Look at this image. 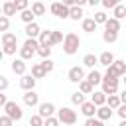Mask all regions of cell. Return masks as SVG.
Listing matches in <instances>:
<instances>
[{
    "instance_id": "obj_15",
    "label": "cell",
    "mask_w": 126,
    "mask_h": 126,
    "mask_svg": "<svg viewBox=\"0 0 126 126\" xmlns=\"http://www.w3.org/2000/svg\"><path fill=\"white\" fill-rule=\"evenodd\" d=\"M104 26V30H108V32H120V28H122V24H120V20H116V18H106V22L102 24Z\"/></svg>"
},
{
    "instance_id": "obj_38",
    "label": "cell",
    "mask_w": 126,
    "mask_h": 126,
    "mask_svg": "<svg viewBox=\"0 0 126 126\" xmlns=\"http://www.w3.org/2000/svg\"><path fill=\"white\" fill-rule=\"evenodd\" d=\"M102 81H120V77H118L110 67H106V71H104V75H102Z\"/></svg>"
},
{
    "instance_id": "obj_30",
    "label": "cell",
    "mask_w": 126,
    "mask_h": 126,
    "mask_svg": "<svg viewBox=\"0 0 126 126\" xmlns=\"http://www.w3.org/2000/svg\"><path fill=\"white\" fill-rule=\"evenodd\" d=\"M30 75H32L33 79H43L47 73L43 71V67H41L39 63H33V65H32V73H30Z\"/></svg>"
},
{
    "instance_id": "obj_3",
    "label": "cell",
    "mask_w": 126,
    "mask_h": 126,
    "mask_svg": "<svg viewBox=\"0 0 126 126\" xmlns=\"http://www.w3.org/2000/svg\"><path fill=\"white\" fill-rule=\"evenodd\" d=\"M2 108H4V114H6L8 118H12L14 122L22 120V116H24V110H22V106H20L16 100H6V104H4Z\"/></svg>"
},
{
    "instance_id": "obj_24",
    "label": "cell",
    "mask_w": 126,
    "mask_h": 126,
    "mask_svg": "<svg viewBox=\"0 0 126 126\" xmlns=\"http://www.w3.org/2000/svg\"><path fill=\"white\" fill-rule=\"evenodd\" d=\"M96 63H98V59H96L94 53H87V55L83 57V67H87V69H94Z\"/></svg>"
},
{
    "instance_id": "obj_1",
    "label": "cell",
    "mask_w": 126,
    "mask_h": 126,
    "mask_svg": "<svg viewBox=\"0 0 126 126\" xmlns=\"http://www.w3.org/2000/svg\"><path fill=\"white\" fill-rule=\"evenodd\" d=\"M61 43H63V53L65 55H75L79 51V47H81V37L75 32H67V33H63Z\"/></svg>"
},
{
    "instance_id": "obj_5",
    "label": "cell",
    "mask_w": 126,
    "mask_h": 126,
    "mask_svg": "<svg viewBox=\"0 0 126 126\" xmlns=\"http://www.w3.org/2000/svg\"><path fill=\"white\" fill-rule=\"evenodd\" d=\"M22 102H24L26 106H30V108L37 106V104H39V94L35 93V89H32V91H24V94H22Z\"/></svg>"
},
{
    "instance_id": "obj_33",
    "label": "cell",
    "mask_w": 126,
    "mask_h": 126,
    "mask_svg": "<svg viewBox=\"0 0 126 126\" xmlns=\"http://www.w3.org/2000/svg\"><path fill=\"white\" fill-rule=\"evenodd\" d=\"M106 18H108V14H106L104 10H98V12H94V16H93V20H94L96 26H102V24L106 22Z\"/></svg>"
},
{
    "instance_id": "obj_36",
    "label": "cell",
    "mask_w": 126,
    "mask_h": 126,
    "mask_svg": "<svg viewBox=\"0 0 126 126\" xmlns=\"http://www.w3.org/2000/svg\"><path fill=\"white\" fill-rule=\"evenodd\" d=\"M12 41H18L16 33L14 32H2V45L4 43H12Z\"/></svg>"
},
{
    "instance_id": "obj_21",
    "label": "cell",
    "mask_w": 126,
    "mask_h": 126,
    "mask_svg": "<svg viewBox=\"0 0 126 126\" xmlns=\"http://www.w3.org/2000/svg\"><path fill=\"white\" fill-rule=\"evenodd\" d=\"M83 16H85V14H83V8H81V6H75V4L69 6V18H71V20L79 22V20H83Z\"/></svg>"
},
{
    "instance_id": "obj_43",
    "label": "cell",
    "mask_w": 126,
    "mask_h": 126,
    "mask_svg": "<svg viewBox=\"0 0 126 126\" xmlns=\"http://www.w3.org/2000/svg\"><path fill=\"white\" fill-rule=\"evenodd\" d=\"M8 30H10V18L0 14V32H8Z\"/></svg>"
},
{
    "instance_id": "obj_4",
    "label": "cell",
    "mask_w": 126,
    "mask_h": 126,
    "mask_svg": "<svg viewBox=\"0 0 126 126\" xmlns=\"http://www.w3.org/2000/svg\"><path fill=\"white\" fill-rule=\"evenodd\" d=\"M49 10H51L53 16H57V18H61V20H67V18H69V6H65L63 2L53 0L51 6H49Z\"/></svg>"
},
{
    "instance_id": "obj_2",
    "label": "cell",
    "mask_w": 126,
    "mask_h": 126,
    "mask_svg": "<svg viewBox=\"0 0 126 126\" xmlns=\"http://www.w3.org/2000/svg\"><path fill=\"white\" fill-rule=\"evenodd\" d=\"M55 116L59 120V124H77V112L71 108V106H61L55 110Z\"/></svg>"
},
{
    "instance_id": "obj_41",
    "label": "cell",
    "mask_w": 126,
    "mask_h": 126,
    "mask_svg": "<svg viewBox=\"0 0 126 126\" xmlns=\"http://www.w3.org/2000/svg\"><path fill=\"white\" fill-rule=\"evenodd\" d=\"M22 45H26V47H30V49H33V51H35L39 43H37V39H35V37H26V41H24Z\"/></svg>"
},
{
    "instance_id": "obj_26",
    "label": "cell",
    "mask_w": 126,
    "mask_h": 126,
    "mask_svg": "<svg viewBox=\"0 0 126 126\" xmlns=\"http://www.w3.org/2000/svg\"><path fill=\"white\" fill-rule=\"evenodd\" d=\"M18 53H20V59H24V61H30V59L35 55V51H33V49H30V47H26V45L18 47Z\"/></svg>"
},
{
    "instance_id": "obj_34",
    "label": "cell",
    "mask_w": 126,
    "mask_h": 126,
    "mask_svg": "<svg viewBox=\"0 0 126 126\" xmlns=\"http://www.w3.org/2000/svg\"><path fill=\"white\" fill-rule=\"evenodd\" d=\"M35 53H37L41 59H47V57H51V47H49V45H37Z\"/></svg>"
},
{
    "instance_id": "obj_19",
    "label": "cell",
    "mask_w": 126,
    "mask_h": 126,
    "mask_svg": "<svg viewBox=\"0 0 126 126\" xmlns=\"http://www.w3.org/2000/svg\"><path fill=\"white\" fill-rule=\"evenodd\" d=\"M18 12H16V8H14V2L12 0H6L4 4H2V16H6V18H12V16H16Z\"/></svg>"
},
{
    "instance_id": "obj_18",
    "label": "cell",
    "mask_w": 126,
    "mask_h": 126,
    "mask_svg": "<svg viewBox=\"0 0 126 126\" xmlns=\"http://www.w3.org/2000/svg\"><path fill=\"white\" fill-rule=\"evenodd\" d=\"M81 28H83V32H87V33H93V32H96V24H94V20L93 18H83L81 20Z\"/></svg>"
},
{
    "instance_id": "obj_28",
    "label": "cell",
    "mask_w": 126,
    "mask_h": 126,
    "mask_svg": "<svg viewBox=\"0 0 126 126\" xmlns=\"http://www.w3.org/2000/svg\"><path fill=\"white\" fill-rule=\"evenodd\" d=\"M104 104H106L108 108H112V110H114L118 104H122V102H120V98H118V93H114V94H106V100H104Z\"/></svg>"
},
{
    "instance_id": "obj_45",
    "label": "cell",
    "mask_w": 126,
    "mask_h": 126,
    "mask_svg": "<svg viewBox=\"0 0 126 126\" xmlns=\"http://www.w3.org/2000/svg\"><path fill=\"white\" fill-rule=\"evenodd\" d=\"M43 126H59V120H57V116L53 114V116H47V118H43Z\"/></svg>"
},
{
    "instance_id": "obj_47",
    "label": "cell",
    "mask_w": 126,
    "mask_h": 126,
    "mask_svg": "<svg viewBox=\"0 0 126 126\" xmlns=\"http://www.w3.org/2000/svg\"><path fill=\"white\" fill-rule=\"evenodd\" d=\"M116 4H118L116 0H100V6H102L104 10H112V8L116 6Z\"/></svg>"
},
{
    "instance_id": "obj_56",
    "label": "cell",
    "mask_w": 126,
    "mask_h": 126,
    "mask_svg": "<svg viewBox=\"0 0 126 126\" xmlns=\"http://www.w3.org/2000/svg\"><path fill=\"white\" fill-rule=\"evenodd\" d=\"M65 126H75V124H65Z\"/></svg>"
},
{
    "instance_id": "obj_57",
    "label": "cell",
    "mask_w": 126,
    "mask_h": 126,
    "mask_svg": "<svg viewBox=\"0 0 126 126\" xmlns=\"http://www.w3.org/2000/svg\"><path fill=\"white\" fill-rule=\"evenodd\" d=\"M37 2H45V0H37Z\"/></svg>"
},
{
    "instance_id": "obj_6",
    "label": "cell",
    "mask_w": 126,
    "mask_h": 126,
    "mask_svg": "<svg viewBox=\"0 0 126 126\" xmlns=\"http://www.w3.org/2000/svg\"><path fill=\"white\" fill-rule=\"evenodd\" d=\"M67 79H69L71 83H79L81 79H85V67H81V65L71 67L69 73H67Z\"/></svg>"
},
{
    "instance_id": "obj_39",
    "label": "cell",
    "mask_w": 126,
    "mask_h": 126,
    "mask_svg": "<svg viewBox=\"0 0 126 126\" xmlns=\"http://www.w3.org/2000/svg\"><path fill=\"white\" fill-rule=\"evenodd\" d=\"M12 2H14V8H16V12H22V10L30 8V0H12Z\"/></svg>"
},
{
    "instance_id": "obj_50",
    "label": "cell",
    "mask_w": 126,
    "mask_h": 126,
    "mask_svg": "<svg viewBox=\"0 0 126 126\" xmlns=\"http://www.w3.org/2000/svg\"><path fill=\"white\" fill-rule=\"evenodd\" d=\"M6 100H8V96H6V94H4L2 91H0V108H2L4 104H6Z\"/></svg>"
},
{
    "instance_id": "obj_9",
    "label": "cell",
    "mask_w": 126,
    "mask_h": 126,
    "mask_svg": "<svg viewBox=\"0 0 126 126\" xmlns=\"http://www.w3.org/2000/svg\"><path fill=\"white\" fill-rule=\"evenodd\" d=\"M10 67H12V73H16V75H20V77H22V75L28 71V61H24V59H20V57H18V59H14V61H12V65H10Z\"/></svg>"
},
{
    "instance_id": "obj_48",
    "label": "cell",
    "mask_w": 126,
    "mask_h": 126,
    "mask_svg": "<svg viewBox=\"0 0 126 126\" xmlns=\"http://www.w3.org/2000/svg\"><path fill=\"white\" fill-rule=\"evenodd\" d=\"M0 126H14V120L8 118L6 114H0Z\"/></svg>"
},
{
    "instance_id": "obj_8",
    "label": "cell",
    "mask_w": 126,
    "mask_h": 126,
    "mask_svg": "<svg viewBox=\"0 0 126 126\" xmlns=\"http://www.w3.org/2000/svg\"><path fill=\"white\" fill-rule=\"evenodd\" d=\"M112 114H114V110H112V108H108L106 104H100V106H96V112H94V116H96L98 120H102V122L110 120V118H112Z\"/></svg>"
},
{
    "instance_id": "obj_32",
    "label": "cell",
    "mask_w": 126,
    "mask_h": 126,
    "mask_svg": "<svg viewBox=\"0 0 126 126\" xmlns=\"http://www.w3.org/2000/svg\"><path fill=\"white\" fill-rule=\"evenodd\" d=\"M2 51H4V55H16V51H18V41L4 43V45H2Z\"/></svg>"
},
{
    "instance_id": "obj_31",
    "label": "cell",
    "mask_w": 126,
    "mask_h": 126,
    "mask_svg": "<svg viewBox=\"0 0 126 126\" xmlns=\"http://www.w3.org/2000/svg\"><path fill=\"white\" fill-rule=\"evenodd\" d=\"M61 41H63V32L61 30H51V39H49L51 47L57 45V43H61Z\"/></svg>"
},
{
    "instance_id": "obj_27",
    "label": "cell",
    "mask_w": 126,
    "mask_h": 126,
    "mask_svg": "<svg viewBox=\"0 0 126 126\" xmlns=\"http://www.w3.org/2000/svg\"><path fill=\"white\" fill-rule=\"evenodd\" d=\"M77 85H79V93H83V94H91V93L94 91V87H93L87 79H81Z\"/></svg>"
},
{
    "instance_id": "obj_53",
    "label": "cell",
    "mask_w": 126,
    "mask_h": 126,
    "mask_svg": "<svg viewBox=\"0 0 126 126\" xmlns=\"http://www.w3.org/2000/svg\"><path fill=\"white\" fill-rule=\"evenodd\" d=\"M61 2H63L65 6H73V0H61Z\"/></svg>"
},
{
    "instance_id": "obj_17",
    "label": "cell",
    "mask_w": 126,
    "mask_h": 126,
    "mask_svg": "<svg viewBox=\"0 0 126 126\" xmlns=\"http://www.w3.org/2000/svg\"><path fill=\"white\" fill-rule=\"evenodd\" d=\"M85 79L94 87V85H100V81H102V73H100V71H96V69H91V71H89V75H85Z\"/></svg>"
},
{
    "instance_id": "obj_60",
    "label": "cell",
    "mask_w": 126,
    "mask_h": 126,
    "mask_svg": "<svg viewBox=\"0 0 126 126\" xmlns=\"http://www.w3.org/2000/svg\"><path fill=\"white\" fill-rule=\"evenodd\" d=\"M116 2H122V0H116Z\"/></svg>"
},
{
    "instance_id": "obj_42",
    "label": "cell",
    "mask_w": 126,
    "mask_h": 126,
    "mask_svg": "<svg viewBox=\"0 0 126 126\" xmlns=\"http://www.w3.org/2000/svg\"><path fill=\"white\" fill-rule=\"evenodd\" d=\"M83 100H85V94H83V93H79V91H77V93H73V94H71V102H73V104H77V106H79Z\"/></svg>"
},
{
    "instance_id": "obj_13",
    "label": "cell",
    "mask_w": 126,
    "mask_h": 126,
    "mask_svg": "<svg viewBox=\"0 0 126 126\" xmlns=\"http://www.w3.org/2000/svg\"><path fill=\"white\" fill-rule=\"evenodd\" d=\"M108 67H110L118 77H124V75H126V61H122V59H114Z\"/></svg>"
},
{
    "instance_id": "obj_58",
    "label": "cell",
    "mask_w": 126,
    "mask_h": 126,
    "mask_svg": "<svg viewBox=\"0 0 126 126\" xmlns=\"http://www.w3.org/2000/svg\"><path fill=\"white\" fill-rule=\"evenodd\" d=\"M0 14H2V6H0Z\"/></svg>"
},
{
    "instance_id": "obj_29",
    "label": "cell",
    "mask_w": 126,
    "mask_h": 126,
    "mask_svg": "<svg viewBox=\"0 0 126 126\" xmlns=\"http://www.w3.org/2000/svg\"><path fill=\"white\" fill-rule=\"evenodd\" d=\"M20 14V20L24 22V24H30V22H35V16H33V12L30 10V8H26V10H22V12H18Z\"/></svg>"
},
{
    "instance_id": "obj_49",
    "label": "cell",
    "mask_w": 126,
    "mask_h": 126,
    "mask_svg": "<svg viewBox=\"0 0 126 126\" xmlns=\"http://www.w3.org/2000/svg\"><path fill=\"white\" fill-rule=\"evenodd\" d=\"M8 85H10V83H8V79H6L4 75H0V91H2V93L8 89Z\"/></svg>"
},
{
    "instance_id": "obj_23",
    "label": "cell",
    "mask_w": 126,
    "mask_h": 126,
    "mask_svg": "<svg viewBox=\"0 0 126 126\" xmlns=\"http://www.w3.org/2000/svg\"><path fill=\"white\" fill-rule=\"evenodd\" d=\"M35 39H37L39 45H49V47H51V43H49V39H51V32H49V30H41L39 35H37Z\"/></svg>"
},
{
    "instance_id": "obj_16",
    "label": "cell",
    "mask_w": 126,
    "mask_h": 126,
    "mask_svg": "<svg viewBox=\"0 0 126 126\" xmlns=\"http://www.w3.org/2000/svg\"><path fill=\"white\" fill-rule=\"evenodd\" d=\"M96 59H98V63H100L102 67H108L116 57H114V53H112V51H102L100 55H96Z\"/></svg>"
},
{
    "instance_id": "obj_40",
    "label": "cell",
    "mask_w": 126,
    "mask_h": 126,
    "mask_svg": "<svg viewBox=\"0 0 126 126\" xmlns=\"http://www.w3.org/2000/svg\"><path fill=\"white\" fill-rule=\"evenodd\" d=\"M83 126H104V122L98 120L96 116H91V118H85V124Z\"/></svg>"
},
{
    "instance_id": "obj_12",
    "label": "cell",
    "mask_w": 126,
    "mask_h": 126,
    "mask_svg": "<svg viewBox=\"0 0 126 126\" xmlns=\"http://www.w3.org/2000/svg\"><path fill=\"white\" fill-rule=\"evenodd\" d=\"M39 32H41V28H39V24H37V22H30V24H26V28H24L26 37H37V35H39Z\"/></svg>"
},
{
    "instance_id": "obj_10",
    "label": "cell",
    "mask_w": 126,
    "mask_h": 126,
    "mask_svg": "<svg viewBox=\"0 0 126 126\" xmlns=\"http://www.w3.org/2000/svg\"><path fill=\"white\" fill-rule=\"evenodd\" d=\"M35 83H37V79H33V77L28 75V73H24L22 79H20V87H22L24 91H32V89H35Z\"/></svg>"
},
{
    "instance_id": "obj_25",
    "label": "cell",
    "mask_w": 126,
    "mask_h": 126,
    "mask_svg": "<svg viewBox=\"0 0 126 126\" xmlns=\"http://www.w3.org/2000/svg\"><path fill=\"white\" fill-rule=\"evenodd\" d=\"M126 16V6L122 4V2H118L114 8H112V18H116V20H122Z\"/></svg>"
},
{
    "instance_id": "obj_51",
    "label": "cell",
    "mask_w": 126,
    "mask_h": 126,
    "mask_svg": "<svg viewBox=\"0 0 126 126\" xmlns=\"http://www.w3.org/2000/svg\"><path fill=\"white\" fill-rule=\"evenodd\" d=\"M73 4H75V6H81V8H83V6L87 4V0H73Z\"/></svg>"
},
{
    "instance_id": "obj_44",
    "label": "cell",
    "mask_w": 126,
    "mask_h": 126,
    "mask_svg": "<svg viewBox=\"0 0 126 126\" xmlns=\"http://www.w3.org/2000/svg\"><path fill=\"white\" fill-rule=\"evenodd\" d=\"M30 126H43V118H41L39 114L30 116Z\"/></svg>"
},
{
    "instance_id": "obj_35",
    "label": "cell",
    "mask_w": 126,
    "mask_h": 126,
    "mask_svg": "<svg viewBox=\"0 0 126 126\" xmlns=\"http://www.w3.org/2000/svg\"><path fill=\"white\" fill-rule=\"evenodd\" d=\"M102 39H104L106 43H114V41L118 39V32H108V30H104V32H102Z\"/></svg>"
},
{
    "instance_id": "obj_52",
    "label": "cell",
    "mask_w": 126,
    "mask_h": 126,
    "mask_svg": "<svg viewBox=\"0 0 126 126\" xmlns=\"http://www.w3.org/2000/svg\"><path fill=\"white\" fill-rule=\"evenodd\" d=\"M87 4L94 8V6H98V4H100V0H87Z\"/></svg>"
},
{
    "instance_id": "obj_54",
    "label": "cell",
    "mask_w": 126,
    "mask_h": 126,
    "mask_svg": "<svg viewBox=\"0 0 126 126\" xmlns=\"http://www.w3.org/2000/svg\"><path fill=\"white\" fill-rule=\"evenodd\" d=\"M4 59V51H2V47H0V61Z\"/></svg>"
},
{
    "instance_id": "obj_22",
    "label": "cell",
    "mask_w": 126,
    "mask_h": 126,
    "mask_svg": "<svg viewBox=\"0 0 126 126\" xmlns=\"http://www.w3.org/2000/svg\"><path fill=\"white\" fill-rule=\"evenodd\" d=\"M30 10L33 12V16H43L45 12H47V8H45V4L43 2H32V6H30Z\"/></svg>"
},
{
    "instance_id": "obj_7",
    "label": "cell",
    "mask_w": 126,
    "mask_h": 126,
    "mask_svg": "<svg viewBox=\"0 0 126 126\" xmlns=\"http://www.w3.org/2000/svg\"><path fill=\"white\" fill-rule=\"evenodd\" d=\"M55 104L53 102H39L37 104V114L41 116V118H47V116H53L55 114Z\"/></svg>"
},
{
    "instance_id": "obj_37",
    "label": "cell",
    "mask_w": 126,
    "mask_h": 126,
    "mask_svg": "<svg viewBox=\"0 0 126 126\" xmlns=\"http://www.w3.org/2000/svg\"><path fill=\"white\" fill-rule=\"evenodd\" d=\"M41 67H43V71L45 73H51L53 69H55V63L51 61V57H47V59H41V63H39Z\"/></svg>"
},
{
    "instance_id": "obj_46",
    "label": "cell",
    "mask_w": 126,
    "mask_h": 126,
    "mask_svg": "<svg viewBox=\"0 0 126 126\" xmlns=\"http://www.w3.org/2000/svg\"><path fill=\"white\" fill-rule=\"evenodd\" d=\"M114 110H116V114L120 116V120H126V104H124V102H122V104H118Z\"/></svg>"
},
{
    "instance_id": "obj_14",
    "label": "cell",
    "mask_w": 126,
    "mask_h": 126,
    "mask_svg": "<svg viewBox=\"0 0 126 126\" xmlns=\"http://www.w3.org/2000/svg\"><path fill=\"white\" fill-rule=\"evenodd\" d=\"M100 85H102V93L104 94H114V93H118V81H100Z\"/></svg>"
},
{
    "instance_id": "obj_55",
    "label": "cell",
    "mask_w": 126,
    "mask_h": 126,
    "mask_svg": "<svg viewBox=\"0 0 126 126\" xmlns=\"http://www.w3.org/2000/svg\"><path fill=\"white\" fill-rule=\"evenodd\" d=\"M118 126H126V120H120V124Z\"/></svg>"
},
{
    "instance_id": "obj_11",
    "label": "cell",
    "mask_w": 126,
    "mask_h": 126,
    "mask_svg": "<svg viewBox=\"0 0 126 126\" xmlns=\"http://www.w3.org/2000/svg\"><path fill=\"white\" fill-rule=\"evenodd\" d=\"M79 106H81V114H83L85 118H91V116H94V112H96V106H94L91 100H83Z\"/></svg>"
},
{
    "instance_id": "obj_59",
    "label": "cell",
    "mask_w": 126,
    "mask_h": 126,
    "mask_svg": "<svg viewBox=\"0 0 126 126\" xmlns=\"http://www.w3.org/2000/svg\"><path fill=\"white\" fill-rule=\"evenodd\" d=\"M47 2H53V0H47Z\"/></svg>"
},
{
    "instance_id": "obj_20",
    "label": "cell",
    "mask_w": 126,
    "mask_h": 126,
    "mask_svg": "<svg viewBox=\"0 0 126 126\" xmlns=\"http://www.w3.org/2000/svg\"><path fill=\"white\" fill-rule=\"evenodd\" d=\"M104 100H106V94H104L102 91H93V93H91V102H93L94 106L104 104Z\"/></svg>"
}]
</instances>
